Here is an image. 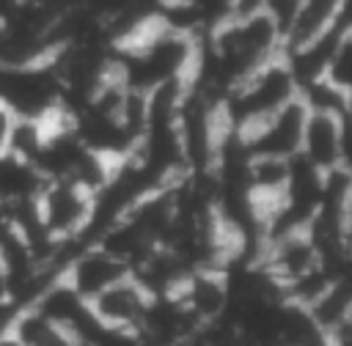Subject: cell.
I'll return each mask as SVG.
<instances>
[{
  "mask_svg": "<svg viewBox=\"0 0 352 346\" xmlns=\"http://www.w3.org/2000/svg\"><path fill=\"white\" fill-rule=\"evenodd\" d=\"M297 96V82L283 60V55L270 58L248 77H242L223 99H220V121L231 132H248L289 99Z\"/></svg>",
  "mask_w": 352,
  "mask_h": 346,
  "instance_id": "1",
  "label": "cell"
},
{
  "mask_svg": "<svg viewBox=\"0 0 352 346\" xmlns=\"http://www.w3.org/2000/svg\"><path fill=\"white\" fill-rule=\"evenodd\" d=\"M38 222L55 242L80 239L91 220V192L72 178H47L36 195Z\"/></svg>",
  "mask_w": 352,
  "mask_h": 346,
  "instance_id": "2",
  "label": "cell"
},
{
  "mask_svg": "<svg viewBox=\"0 0 352 346\" xmlns=\"http://www.w3.org/2000/svg\"><path fill=\"white\" fill-rule=\"evenodd\" d=\"M349 113H324V110H308L300 137V157L308 159L322 173H330L336 168H349Z\"/></svg>",
  "mask_w": 352,
  "mask_h": 346,
  "instance_id": "3",
  "label": "cell"
},
{
  "mask_svg": "<svg viewBox=\"0 0 352 346\" xmlns=\"http://www.w3.org/2000/svg\"><path fill=\"white\" fill-rule=\"evenodd\" d=\"M308 107L302 104L300 96L289 99L283 107H278L272 115L258 121L253 129L242 132L245 148L250 154H264V157H294L300 151V137H302V124H305Z\"/></svg>",
  "mask_w": 352,
  "mask_h": 346,
  "instance_id": "4",
  "label": "cell"
},
{
  "mask_svg": "<svg viewBox=\"0 0 352 346\" xmlns=\"http://www.w3.org/2000/svg\"><path fill=\"white\" fill-rule=\"evenodd\" d=\"M148 297L151 294L132 275H126V277L110 283L107 288H102L99 294H94L88 302H91V310L96 313V319L107 330H113L124 341H138V327L146 313Z\"/></svg>",
  "mask_w": 352,
  "mask_h": 346,
  "instance_id": "5",
  "label": "cell"
},
{
  "mask_svg": "<svg viewBox=\"0 0 352 346\" xmlns=\"http://www.w3.org/2000/svg\"><path fill=\"white\" fill-rule=\"evenodd\" d=\"M60 275L69 280V286L77 294H82L85 299H91L94 294H99L110 283L126 277L129 275V266L121 258H116L113 253H107L102 244L82 242L69 255V261L63 264V272Z\"/></svg>",
  "mask_w": 352,
  "mask_h": 346,
  "instance_id": "6",
  "label": "cell"
},
{
  "mask_svg": "<svg viewBox=\"0 0 352 346\" xmlns=\"http://www.w3.org/2000/svg\"><path fill=\"white\" fill-rule=\"evenodd\" d=\"M182 305L192 313L198 327L217 321L228 308V283L223 275V266H195L190 269L179 288L173 291Z\"/></svg>",
  "mask_w": 352,
  "mask_h": 346,
  "instance_id": "7",
  "label": "cell"
},
{
  "mask_svg": "<svg viewBox=\"0 0 352 346\" xmlns=\"http://www.w3.org/2000/svg\"><path fill=\"white\" fill-rule=\"evenodd\" d=\"M311 319L324 335V343H346L352 335V286L349 275H341L324 286V291L305 305Z\"/></svg>",
  "mask_w": 352,
  "mask_h": 346,
  "instance_id": "8",
  "label": "cell"
},
{
  "mask_svg": "<svg viewBox=\"0 0 352 346\" xmlns=\"http://www.w3.org/2000/svg\"><path fill=\"white\" fill-rule=\"evenodd\" d=\"M8 343H22V346H72L69 335L50 319L44 316L36 305L16 308L11 327H8Z\"/></svg>",
  "mask_w": 352,
  "mask_h": 346,
  "instance_id": "9",
  "label": "cell"
},
{
  "mask_svg": "<svg viewBox=\"0 0 352 346\" xmlns=\"http://www.w3.org/2000/svg\"><path fill=\"white\" fill-rule=\"evenodd\" d=\"M41 184H44L41 173L28 159H19L8 151L0 154V200L14 203V200L36 198Z\"/></svg>",
  "mask_w": 352,
  "mask_h": 346,
  "instance_id": "10",
  "label": "cell"
},
{
  "mask_svg": "<svg viewBox=\"0 0 352 346\" xmlns=\"http://www.w3.org/2000/svg\"><path fill=\"white\" fill-rule=\"evenodd\" d=\"M322 80H327L330 85L341 88V91H352V33L341 38V44L336 47V52L330 55Z\"/></svg>",
  "mask_w": 352,
  "mask_h": 346,
  "instance_id": "11",
  "label": "cell"
},
{
  "mask_svg": "<svg viewBox=\"0 0 352 346\" xmlns=\"http://www.w3.org/2000/svg\"><path fill=\"white\" fill-rule=\"evenodd\" d=\"M300 5H302V0H261V3H258V8L278 25L280 36H286V30H289V25L294 22Z\"/></svg>",
  "mask_w": 352,
  "mask_h": 346,
  "instance_id": "12",
  "label": "cell"
},
{
  "mask_svg": "<svg viewBox=\"0 0 352 346\" xmlns=\"http://www.w3.org/2000/svg\"><path fill=\"white\" fill-rule=\"evenodd\" d=\"M14 121H16V115H14V113L0 102V154L8 148V135H11Z\"/></svg>",
  "mask_w": 352,
  "mask_h": 346,
  "instance_id": "13",
  "label": "cell"
}]
</instances>
